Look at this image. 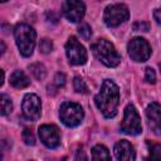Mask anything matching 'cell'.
<instances>
[{"label":"cell","instance_id":"9c48e42d","mask_svg":"<svg viewBox=\"0 0 161 161\" xmlns=\"http://www.w3.org/2000/svg\"><path fill=\"white\" fill-rule=\"evenodd\" d=\"M23 116L29 121H36L40 117L42 113V103L36 94L28 93L23 99Z\"/></svg>","mask_w":161,"mask_h":161},{"label":"cell","instance_id":"3957f363","mask_svg":"<svg viewBox=\"0 0 161 161\" xmlns=\"http://www.w3.org/2000/svg\"><path fill=\"white\" fill-rule=\"evenodd\" d=\"M14 36L21 55L30 57L35 47V30L28 24H18L14 30Z\"/></svg>","mask_w":161,"mask_h":161},{"label":"cell","instance_id":"83f0119b","mask_svg":"<svg viewBox=\"0 0 161 161\" xmlns=\"http://www.w3.org/2000/svg\"><path fill=\"white\" fill-rule=\"evenodd\" d=\"M1 1H3V3H5V1H8V0H1Z\"/></svg>","mask_w":161,"mask_h":161},{"label":"cell","instance_id":"277c9868","mask_svg":"<svg viewBox=\"0 0 161 161\" xmlns=\"http://www.w3.org/2000/svg\"><path fill=\"white\" fill-rule=\"evenodd\" d=\"M83 109L78 103L74 102H64L59 109V117L62 122L68 127L78 126L83 119Z\"/></svg>","mask_w":161,"mask_h":161},{"label":"cell","instance_id":"603a6c76","mask_svg":"<svg viewBox=\"0 0 161 161\" xmlns=\"http://www.w3.org/2000/svg\"><path fill=\"white\" fill-rule=\"evenodd\" d=\"M132 28H133L135 31H148L150 30V23H147V21H136Z\"/></svg>","mask_w":161,"mask_h":161},{"label":"cell","instance_id":"5bb4252c","mask_svg":"<svg viewBox=\"0 0 161 161\" xmlns=\"http://www.w3.org/2000/svg\"><path fill=\"white\" fill-rule=\"evenodd\" d=\"M10 84L18 89H21V88H26L28 86H30V79L23 70H15L10 75Z\"/></svg>","mask_w":161,"mask_h":161},{"label":"cell","instance_id":"7402d4cb","mask_svg":"<svg viewBox=\"0 0 161 161\" xmlns=\"http://www.w3.org/2000/svg\"><path fill=\"white\" fill-rule=\"evenodd\" d=\"M78 31H79L80 36H82L84 40H88V39L91 38V35H92V30H91V26H89L88 24L80 25L79 29H78Z\"/></svg>","mask_w":161,"mask_h":161},{"label":"cell","instance_id":"d6986e66","mask_svg":"<svg viewBox=\"0 0 161 161\" xmlns=\"http://www.w3.org/2000/svg\"><path fill=\"white\" fill-rule=\"evenodd\" d=\"M73 86H74V89L79 93H87L88 92V87L86 84V82L80 78V77H75L74 80H73Z\"/></svg>","mask_w":161,"mask_h":161},{"label":"cell","instance_id":"9a60e30c","mask_svg":"<svg viewBox=\"0 0 161 161\" xmlns=\"http://www.w3.org/2000/svg\"><path fill=\"white\" fill-rule=\"evenodd\" d=\"M92 158L93 160H109L111 155L106 146L103 145H96L92 148Z\"/></svg>","mask_w":161,"mask_h":161},{"label":"cell","instance_id":"8fae6325","mask_svg":"<svg viewBox=\"0 0 161 161\" xmlns=\"http://www.w3.org/2000/svg\"><path fill=\"white\" fill-rule=\"evenodd\" d=\"M40 141L48 147V148H55L60 143V136L59 130L54 125H43L38 130Z\"/></svg>","mask_w":161,"mask_h":161},{"label":"cell","instance_id":"4fadbf2b","mask_svg":"<svg viewBox=\"0 0 161 161\" xmlns=\"http://www.w3.org/2000/svg\"><path fill=\"white\" fill-rule=\"evenodd\" d=\"M114 156L118 160H126V161H131L136 158L133 146L127 140H121L114 145Z\"/></svg>","mask_w":161,"mask_h":161},{"label":"cell","instance_id":"30bf717a","mask_svg":"<svg viewBox=\"0 0 161 161\" xmlns=\"http://www.w3.org/2000/svg\"><path fill=\"white\" fill-rule=\"evenodd\" d=\"M63 15L72 23H78L83 19L86 6L80 0H65L62 6Z\"/></svg>","mask_w":161,"mask_h":161},{"label":"cell","instance_id":"52a82bcc","mask_svg":"<svg viewBox=\"0 0 161 161\" xmlns=\"http://www.w3.org/2000/svg\"><path fill=\"white\" fill-rule=\"evenodd\" d=\"M65 53L69 63L73 65H82L87 62V52L75 36H70L68 39L65 44Z\"/></svg>","mask_w":161,"mask_h":161},{"label":"cell","instance_id":"44dd1931","mask_svg":"<svg viewBox=\"0 0 161 161\" xmlns=\"http://www.w3.org/2000/svg\"><path fill=\"white\" fill-rule=\"evenodd\" d=\"M39 49H40V52L42 53H44V54H48V53H50L52 50H53V43H52V40H49V39H42L40 40V44H39Z\"/></svg>","mask_w":161,"mask_h":161},{"label":"cell","instance_id":"ac0fdd59","mask_svg":"<svg viewBox=\"0 0 161 161\" xmlns=\"http://www.w3.org/2000/svg\"><path fill=\"white\" fill-rule=\"evenodd\" d=\"M148 150H150V158H156V160H161V145L158 143H153V142H147Z\"/></svg>","mask_w":161,"mask_h":161},{"label":"cell","instance_id":"cb8c5ba5","mask_svg":"<svg viewBox=\"0 0 161 161\" xmlns=\"http://www.w3.org/2000/svg\"><path fill=\"white\" fill-rule=\"evenodd\" d=\"M145 80L147 83H151V84H153L156 82V73L152 68H146L145 69Z\"/></svg>","mask_w":161,"mask_h":161},{"label":"cell","instance_id":"8992f818","mask_svg":"<svg viewBox=\"0 0 161 161\" xmlns=\"http://www.w3.org/2000/svg\"><path fill=\"white\" fill-rule=\"evenodd\" d=\"M130 13L125 4H114L106 8L103 13V20L109 28H116L128 20Z\"/></svg>","mask_w":161,"mask_h":161},{"label":"cell","instance_id":"7a4b0ae2","mask_svg":"<svg viewBox=\"0 0 161 161\" xmlns=\"http://www.w3.org/2000/svg\"><path fill=\"white\" fill-rule=\"evenodd\" d=\"M91 49L94 57L107 67H117L121 63V55L116 50L114 45L106 39L96 40Z\"/></svg>","mask_w":161,"mask_h":161},{"label":"cell","instance_id":"5b68a950","mask_svg":"<svg viewBox=\"0 0 161 161\" xmlns=\"http://www.w3.org/2000/svg\"><path fill=\"white\" fill-rule=\"evenodd\" d=\"M121 131L131 136H136L142 132L141 118L133 104H127L125 108L123 121L121 122Z\"/></svg>","mask_w":161,"mask_h":161},{"label":"cell","instance_id":"ffe728a7","mask_svg":"<svg viewBox=\"0 0 161 161\" xmlns=\"http://www.w3.org/2000/svg\"><path fill=\"white\" fill-rule=\"evenodd\" d=\"M23 141L29 146L35 145V137H34V133L30 128H25L23 131Z\"/></svg>","mask_w":161,"mask_h":161},{"label":"cell","instance_id":"484cf974","mask_svg":"<svg viewBox=\"0 0 161 161\" xmlns=\"http://www.w3.org/2000/svg\"><path fill=\"white\" fill-rule=\"evenodd\" d=\"M153 18H155L156 23L161 25V9H156V10L153 11Z\"/></svg>","mask_w":161,"mask_h":161},{"label":"cell","instance_id":"e0dca14e","mask_svg":"<svg viewBox=\"0 0 161 161\" xmlns=\"http://www.w3.org/2000/svg\"><path fill=\"white\" fill-rule=\"evenodd\" d=\"M0 99H1V114H3V116H6V114H9V113L11 112V109H13V102H11L10 97L6 96L5 93L1 94Z\"/></svg>","mask_w":161,"mask_h":161},{"label":"cell","instance_id":"7c38bea8","mask_svg":"<svg viewBox=\"0 0 161 161\" xmlns=\"http://www.w3.org/2000/svg\"><path fill=\"white\" fill-rule=\"evenodd\" d=\"M146 116L148 119L150 128L156 133L161 135V104L152 102L146 109Z\"/></svg>","mask_w":161,"mask_h":161},{"label":"cell","instance_id":"2e32d148","mask_svg":"<svg viewBox=\"0 0 161 161\" xmlns=\"http://www.w3.org/2000/svg\"><path fill=\"white\" fill-rule=\"evenodd\" d=\"M29 69L31 70L33 75L38 79V80H42L45 78V74H47V70H45V67L40 63H34V64H30L29 65Z\"/></svg>","mask_w":161,"mask_h":161},{"label":"cell","instance_id":"4316f807","mask_svg":"<svg viewBox=\"0 0 161 161\" xmlns=\"http://www.w3.org/2000/svg\"><path fill=\"white\" fill-rule=\"evenodd\" d=\"M0 45H1V54H4L5 53V44H4V42H0Z\"/></svg>","mask_w":161,"mask_h":161},{"label":"cell","instance_id":"d4e9b609","mask_svg":"<svg viewBox=\"0 0 161 161\" xmlns=\"http://www.w3.org/2000/svg\"><path fill=\"white\" fill-rule=\"evenodd\" d=\"M65 83V75L63 73H57L55 78H54V84L59 88V87H63Z\"/></svg>","mask_w":161,"mask_h":161},{"label":"cell","instance_id":"ba28073f","mask_svg":"<svg viewBox=\"0 0 161 161\" xmlns=\"http://www.w3.org/2000/svg\"><path fill=\"white\" fill-rule=\"evenodd\" d=\"M127 49L130 57L135 62H146L151 55V47L143 38H133L130 40Z\"/></svg>","mask_w":161,"mask_h":161},{"label":"cell","instance_id":"6da1fadb","mask_svg":"<svg viewBox=\"0 0 161 161\" xmlns=\"http://www.w3.org/2000/svg\"><path fill=\"white\" fill-rule=\"evenodd\" d=\"M94 102L106 118L114 117L119 103V91L117 84L111 79H104L101 91L94 97Z\"/></svg>","mask_w":161,"mask_h":161}]
</instances>
